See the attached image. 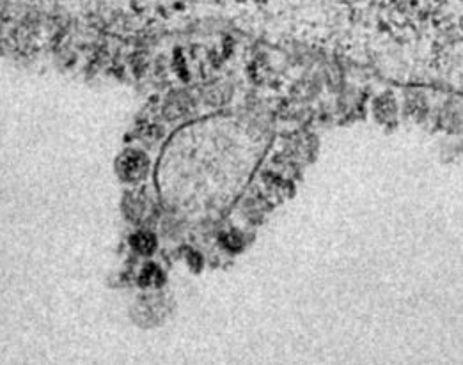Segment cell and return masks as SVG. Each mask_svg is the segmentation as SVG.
Listing matches in <instances>:
<instances>
[{"label":"cell","mask_w":463,"mask_h":365,"mask_svg":"<svg viewBox=\"0 0 463 365\" xmlns=\"http://www.w3.org/2000/svg\"><path fill=\"white\" fill-rule=\"evenodd\" d=\"M133 245L139 248L140 252H151L154 248V238L149 234H139L133 238Z\"/></svg>","instance_id":"1"}]
</instances>
